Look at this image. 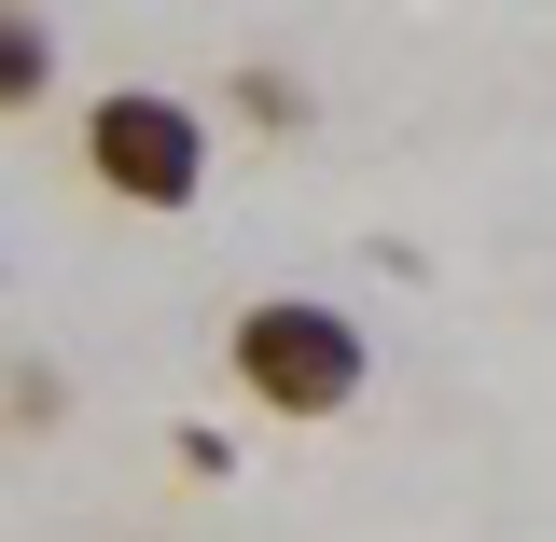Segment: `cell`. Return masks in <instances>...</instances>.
I'll list each match as a JSON object with an SVG mask.
<instances>
[{
  "label": "cell",
  "mask_w": 556,
  "mask_h": 542,
  "mask_svg": "<svg viewBox=\"0 0 556 542\" xmlns=\"http://www.w3.org/2000/svg\"><path fill=\"white\" fill-rule=\"evenodd\" d=\"M56 98V28L28 0H0V112H42Z\"/></svg>",
  "instance_id": "cell-3"
},
{
  "label": "cell",
  "mask_w": 556,
  "mask_h": 542,
  "mask_svg": "<svg viewBox=\"0 0 556 542\" xmlns=\"http://www.w3.org/2000/svg\"><path fill=\"white\" fill-rule=\"evenodd\" d=\"M237 112H251V126H306V84H292L278 56H251L237 70Z\"/></svg>",
  "instance_id": "cell-5"
},
{
  "label": "cell",
  "mask_w": 556,
  "mask_h": 542,
  "mask_svg": "<svg viewBox=\"0 0 556 542\" xmlns=\"http://www.w3.org/2000/svg\"><path fill=\"white\" fill-rule=\"evenodd\" d=\"M0 292H14V265H0Z\"/></svg>",
  "instance_id": "cell-6"
},
{
  "label": "cell",
  "mask_w": 556,
  "mask_h": 542,
  "mask_svg": "<svg viewBox=\"0 0 556 542\" xmlns=\"http://www.w3.org/2000/svg\"><path fill=\"white\" fill-rule=\"evenodd\" d=\"M70 153H84V181L112 209H181L208 196V112L181 98V84H98L84 98V126H70Z\"/></svg>",
  "instance_id": "cell-2"
},
{
  "label": "cell",
  "mask_w": 556,
  "mask_h": 542,
  "mask_svg": "<svg viewBox=\"0 0 556 542\" xmlns=\"http://www.w3.org/2000/svg\"><path fill=\"white\" fill-rule=\"evenodd\" d=\"M223 376H237V404L251 417H292V431H320L376 390V335L348 320L334 292H251L237 320H223Z\"/></svg>",
  "instance_id": "cell-1"
},
{
  "label": "cell",
  "mask_w": 556,
  "mask_h": 542,
  "mask_svg": "<svg viewBox=\"0 0 556 542\" xmlns=\"http://www.w3.org/2000/svg\"><path fill=\"white\" fill-rule=\"evenodd\" d=\"M0 417H14V431H56V417H70V376H56V362H14V376H0Z\"/></svg>",
  "instance_id": "cell-4"
}]
</instances>
